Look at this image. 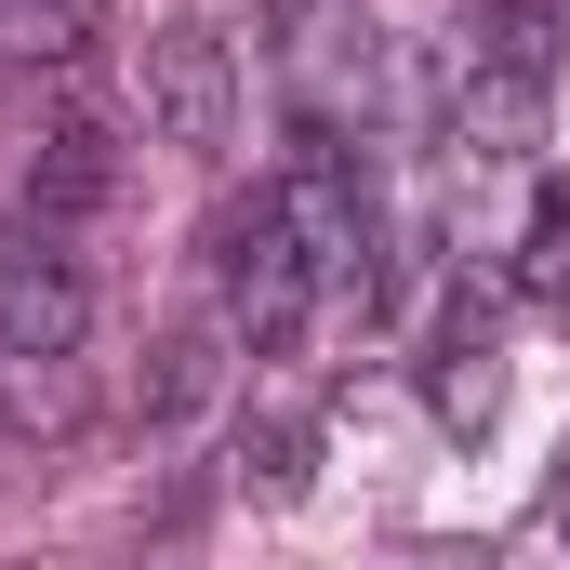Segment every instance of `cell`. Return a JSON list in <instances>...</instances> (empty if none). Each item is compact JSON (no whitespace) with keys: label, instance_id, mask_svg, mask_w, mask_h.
<instances>
[{"label":"cell","instance_id":"obj_1","mask_svg":"<svg viewBox=\"0 0 570 570\" xmlns=\"http://www.w3.org/2000/svg\"><path fill=\"white\" fill-rule=\"evenodd\" d=\"M213 318L239 332V345H305V318H318V266L292 253V226H279V199L253 186L239 213H213Z\"/></svg>","mask_w":570,"mask_h":570},{"label":"cell","instance_id":"obj_2","mask_svg":"<svg viewBox=\"0 0 570 570\" xmlns=\"http://www.w3.org/2000/svg\"><path fill=\"white\" fill-rule=\"evenodd\" d=\"M266 199H279L292 253L318 266V292H372V199H358V173H345L332 134H305V159H292Z\"/></svg>","mask_w":570,"mask_h":570},{"label":"cell","instance_id":"obj_3","mask_svg":"<svg viewBox=\"0 0 570 570\" xmlns=\"http://www.w3.org/2000/svg\"><path fill=\"white\" fill-rule=\"evenodd\" d=\"M146 107H159V146L226 159V146H239V53H226L213 27H159V40H146Z\"/></svg>","mask_w":570,"mask_h":570},{"label":"cell","instance_id":"obj_4","mask_svg":"<svg viewBox=\"0 0 570 570\" xmlns=\"http://www.w3.org/2000/svg\"><path fill=\"white\" fill-rule=\"evenodd\" d=\"M13 199H27L40 226L107 213V199H120V120H107V107H53L40 146H27V173H13Z\"/></svg>","mask_w":570,"mask_h":570},{"label":"cell","instance_id":"obj_5","mask_svg":"<svg viewBox=\"0 0 570 570\" xmlns=\"http://www.w3.org/2000/svg\"><path fill=\"white\" fill-rule=\"evenodd\" d=\"M80 332H94L80 266L40 239H0V358H80Z\"/></svg>","mask_w":570,"mask_h":570},{"label":"cell","instance_id":"obj_6","mask_svg":"<svg viewBox=\"0 0 570 570\" xmlns=\"http://www.w3.org/2000/svg\"><path fill=\"white\" fill-rule=\"evenodd\" d=\"M451 146H464V159H531V146H544V80L464 40V53H451Z\"/></svg>","mask_w":570,"mask_h":570},{"label":"cell","instance_id":"obj_7","mask_svg":"<svg viewBox=\"0 0 570 570\" xmlns=\"http://www.w3.org/2000/svg\"><path fill=\"white\" fill-rule=\"evenodd\" d=\"M226 318H186V332H159V358H146V425H199L213 399H226Z\"/></svg>","mask_w":570,"mask_h":570},{"label":"cell","instance_id":"obj_8","mask_svg":"<svg viewBox=\"0 0 570 570\" xmlns=\"http://www.w3.org/2000/svg\"><path fill=\"white\" fill-rule=\"evenodd\" d=\"M0 53H13V67L80 80V67L107 53V0H0Z\"/></svg>","mask_w":570,"mask_h":570},{"label":"cell","instance_id":"obj_9","mask_svg":"<svg viewBox=\"0 0 570 570\" xmlns=\"http://www.w3.org/2000/svg\"><path fill=\"white\" fill-rule=\"evenodd\" d=\"M279 40H292V80H305V94L372 80V27H358V0H279Z\"/></svg>","mask_w":570,"mask_h":570},{"label":"cell","instance_id":"obj_10","mask_svg":"<svg viewBox=\"0 0 570 570\" xmlns=\"http://www.w3.org/2000/svg\"><path fill=\"white\" fill-rule=\"evenodd\" d=\"M464 40L544 80V67H558V40H570V0H464Z\"/></svg>","mask_w":570,"mask_h":570},{"label":"cell","instance_id":"obj_11","mask_svg":"<svg viewBox=\"0 0 570 570\" xmlns=\"http://www.w3.org/2000/svg\"><path fill=\"white\" fill-rule=\"evenodd\" d=\"M305 464H318V438L292 425V412L239 425V491H253V504H292V491H305Z\"/></svg>","mask_w":570,"mask_h":570},{"label":"cell","instance_id":"obj_12","mask_svg":"<svg viewBox=\"0 0 570 570\" xmlns=\"http://www.w3.org/2000/svg\"><path fill=\"white\" fill-rule=\"evenodd\" d=\"M518 279L570 292V186H531V239H518Z\"/></svg>","mask_w":570,"mask_h":570}]
</instances>
